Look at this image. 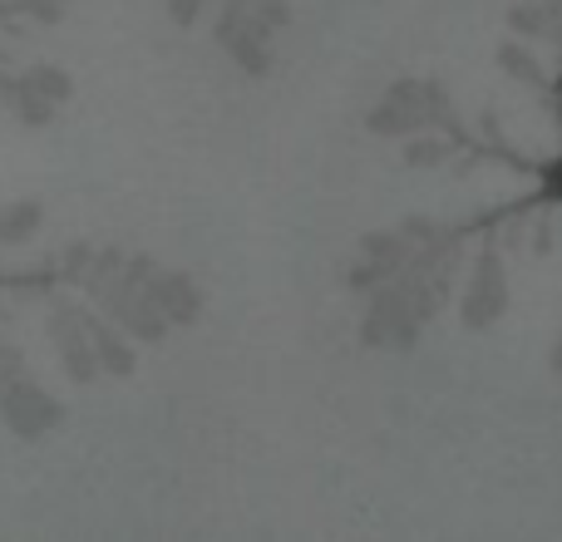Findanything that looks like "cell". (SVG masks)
I'll list each match as a JSON object with an SVG mask.
<instances>
[{
  "label": "cell",
  "mask_w": 562,
  "mask_h": 542,
  "mask_svg": "<svg viewBox=\"0 0 562 542\" xmlns=\"http://www.w3.org/2000/svg\"><path fill=\"white\" fill-rule=\"evenodd\" d=\"M267 39H272V25L257 20L252 10L237 5V0L223 10V20H217V45L243 65V75H267V69H272V49H267Z\"/></svg>",
  "instance_id": "cell-5"
},
{
  "label": "cell",
  "mask_w": 562,
  "mask_h": 542,
  "mask_svg": "<svg viewBox=\"0 0 562 542\" xmlns=\"http://www.w3.org/2000/svg\"><path fill=\"white\" fill-rule=\"evenodd\" d=\"M504 310H508V271L498 262V252H479L474 276H469V291H464V326L488 330Z\"/></svg>",
  "instance_id": "cell-7"
},
{
  "label": "cell",
  "mask_w": 562,
  "mask_h": 542,
  "mask_svg": "<svg viewBox=\"0 0 562 542\" xmlns=\"http://www.w3.org/2000/svg\"><path fill=\"white\" fill-rule=\"evenodd\" d=\"M45 5H65V0H45Z\"/></svg>",
  "instance_id": "cell-19"
},
{
  "label": "cell",
  "mask_w": 562,
  "mask_h": 542,
  "mask_svg": "<svg viewBox=\"0 0 562 542\" xmlns=\"http://www.w3.org/2000/svg\"><path fill=\"white\" fill-rule=\"evenodd\" d=\"M553 370H558V375H562V340H558V346H553Z\"/></svg>",
  "instance_id": "cell-18"
},
{
  "label": "cell",
  "mask_w": 562,
  "mask_h": 542,
  "mask_svg": "<svg viewBox=\"0 0 562 542\" xmlns=\"http://www.w3.org/2000/svg\"><path fill=\"white\" fill-rule=\"evenodd\" d=\"M15 114H20V124L45 128L49 118H55V104H49L45 94H35L30 84H15Z\"/></svg>",
  "instance_id": "cell-12"
},
{
  "label": "cell",
  "mask_w": 562,
  "mask_h": 542,
  "mask_svg": "<svg viewBox=\"0 0 562 542\" xmlns=\"http://www.w3.org/2000/svg\"><path fill=\"white\" fill-rule=\"evenodd\" d=\"M89 336H94V355H99V370L104 375H134V365H138V355H134V346H128V330L119 336V326H109V320H89Z\"/></svg>",
  "instance_id": "cell-8"
},
{
  "label": "cell",
  "mask_w": 562,
  "mask_h": 542,
  "mask_svg": "<svg viewBox=\"0 0 562 542\" xmlns=\"http://www.w3.org/2000/svg\"><path fill=\"white\" fill-rule=\"evenodd\" d=\"M20 84H30V89H35V94H45L49 104H65V99L75 94V79H69L59 65H35L25 79H20Z\"/></svg>",
  "instance_id": "cell-11"
},
{
  "label": "cell",
  "mask_w": 562,
  "mask_h": 542,
  "mask_svg": "<svg viewBox=\"0 0 562 542\" xmlns=\"http://www.w3.org/2000/svg\"><path fill=\"white\" fill-rule=\"evenodd\" d=\"M543 178H548V193H553V197H562V158H558L553 168H548Z\"/></svg>",
  "instance_id": "cell-17"
},
{
  "label": "cell",
  "mask_w": 562,
  "mask_h": 542,
  "mask_svg": "<svg viewBox=\"0 0 562 542\" xmlns=\"http://www.w3.org/2000/svg\"><path fill=\"white\" fill-rule=\"evenodd\" d=\"M445 158H449L445 138H409V144H405V163L409 168H439Z\"/></svg>",
  "instance_id": "cell-13"
},
{
  "label": "cell",
  "mask_w": 562,
  "mask_h": 542,
  "mask_svg": "<svg viewBox=\"0 0 562 542\" xmlns=\"http://www.w3.org/2000/svg\"><path fill=\"white\" fill-rule=\"evenodd\" d=\"M360 257L375 262L385 276H400V271L415 262V242L405 233H370V237H360Z\"/></svg>",
  "instance_id": "cell-9"
},
{
  "label": "cell",
  "mask_w": 562,
  "mask_h": 542,
  "mask_svg": "<svg viewBox=\"0 0 562 542\" xmlns=\"http://www.w3.org/2000/svg\"><path fill=\"white\" fill-rule=\"evenodd\" d=\"M439 118L454 124V118H449L445 89L419 84V79H400V84L390 89L375 109H370L366 128L370 134H380V138H409V134H419L425 124H439Z\"/></svg>",
  "instance_id": "cell-1"
},
{
  "label": "cell",
  "mask_w": 562,
  "mask_h": 542,
  "mask_svg": "<svg viewBox=\"0 0 562 542\" xmlns=\"http://www.w3.org/2000/svg\"><path fill=\"white\" fill-rule=\"evenodd\" d=\"M134 276L144 281V291L168 316V326H193V320L203 316V291L193 286V276H183V271H158L154 262H144V257H134Z\"/></svg>",
  "instance_id": "cell-6"
},
{
  "label": "cell",
  "mask_w": 562,
  "mask_h": 542,
  "mask_svg": "<svg viewBox=\"0 0 562 542\" xmlns=\"http://www.w3.org/2000/svg\"><path fill=\"white\" fill-rule=\"evenodd\" d=\"M237 5H247L257 20H267L272 30H277V25H286V20H291V5H286V0H237Z\"/></svg>",
  "instance_id": "cell-15"
},
{
  "label": "cell",
  "mask_w": 562,
  "mask_h": 542,
  "mask_svg": "<svg viewBox=\"0 0 562 542\" xmlns=\"http://www.w3.org/2000/svg\"><path fill=\"white\" fill-rule=\"evenodd\" d=\"M94 296H99V306L109 310V320L124 326L128 336H138V340H164L168 336V316L154 306V296L144 291V281H138L134 271L119 267V271H109V276H99Z\"/></svg>",
  "instance_id": "cell-2"
},
{
  "label": "cell",
  "mask_w": 562,
  "mask_h": 542,
  "mask_svg": "<svg viewBox=\"0 0 562 542\" xmlns=\"http://www.w3.org/2000/svg\"><path fill=\"white\" fill-rule=\"evenodd\" d=\"M168 10H173L178 25H198V15H203V0H168Z\"/></svg>",
  "instance_id": "cell-16"
},
{
  "label": "cell",
  "mask_w": 562,
  "mask_h": 542,
  "mask_svg": "<svg viewBox=\"0 0 562 542\" xmlns=\"http://www.w3.org/2000/svg\"><path fill=\"white\" fill-rule=\"evenodd\" d=\"M0 419H5V429L15 439L35 444V439L55 434V429L65 425V405H59L55 395H45L35 380L10 375V380H0Z\"/></svg>",
  "instance_id": "cell-3"
},
{
  "label": "cell",
  "mask_w": 562,
  "mask_h": 542,
  "mask_svg": "<svg viewBox=\"0 0 562 542\" xmlns=\"http://www.w3.org/2000/svg\"><path fill=\"white\" fill-rule=\"evenodd\" d=\"M49 340H55V350H59L65 375L75 380V385H94L99 380V355H94V336H89L85 310L69 306V301H59V306L49 310Z\"/></svg>",
  "instance_id": "cell-4"
},
{
  "label": "cell",
  "mask_w": 562,
  "mask_h": 542,
  "mask_svg": "<svg viewBox=\"0 0 562 542\" xmlns=\"http://www.w3.org/2000/svg\"><path fill=\"white\" fill-rule=\"evenodd\" d=\"M40 217H45V213H40V203H30V197H25V203H10L5 207V213H0V242H25V237L30 233H40Z\"/></svg>",
  "instance_id": "cell-10"
},
{
  "label": "cell",
  "mask_w": 562,
  "mask_h": 542,
  "mask_svg": "<svg viewBox=\"0 0 562 542\" xmlns=\"http://www.w3.org/2000/svg\"><path fill=\"white\" fill-rule=\"evenodd\" d=\"M498 65H504L514 79H524V84H543V69H538V59L524 55L518 45H504V49H498Z\"/></svg>",
  "instance_id": "cell-14"
}]
</instances>
